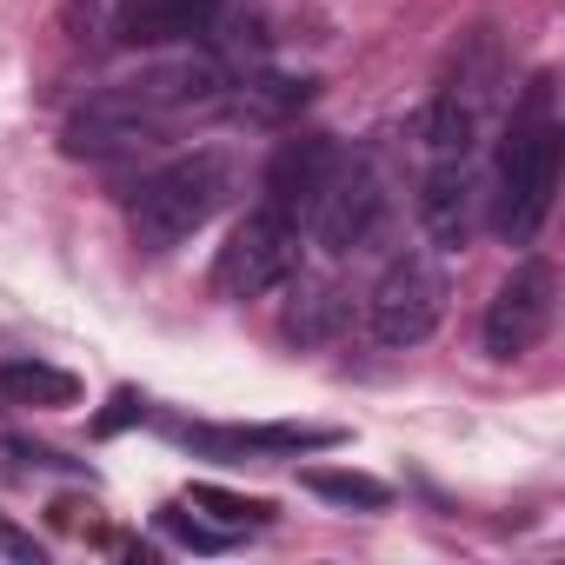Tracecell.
<instances>
[{"mask_svg": "<svg viewBox=\"0 0 565 565\" xmlns=\"http://www.w3.org/2000/svg\"><path fill=\"white\" fill-rule=\"evenodd\" d=\"M173 439L193 459H300V452L340 446L347 433L340 426H206V419H186V426H173Z\"/></svg>", "mask_w": 565, "mask_h": 565, "instance_id": "9c48e42d", "label": "cell"}, {"mask_svg": "<svg viewBox=\"0 0 565 565\" xmlns=\"http://www.w3.org/2000/svg\"><path fill=\"white\" fill-rule=\"evenodd\" d=\"M220 21V0H120L114 34L127 47H180Z\"/></svg>", "mask_w": 565, "mask_h": 565, "instance_id": "7c38bea8", "label": "cell"}, {"mask_svg": "<svg viewBox=\"0 0 565 565\" xmlns=\"http://www.w3.org/2000/svg\"><path fill=\"white\" fill-rule=\"evenodd\" d=\"M340 160H347V153H340V140H327V134L279 140V153L266 160V180H259V206H273V213H287V220L307 226V213H313V200L327 193V180H333Z\"/></svg>", "mask_w": 565, "mask_h": 565, "instance_id": "30bf717a", "label": "cell"}, {"mask_svg": "<svg viewBox=\"0 0 565 565\" xmlns=\"http://www.w3.org/2000/svg\"><path fill=\"white\" fill-rule=\"evenodd\" d=\"M353 320V300L340 294V287H307L294 294V307H287V340H300V347H320V340H333L340 327Z\"/></svg>", "mask_w": 565, "mask_h": 565, "instance_id": "9a60e30c", "label": "cell"}, {"mask_svg": "<svg viewBox=\"0 0 565 565\" xmlns=\"http://www.w3.org/2000/svg\"><path fill=\"white\" fill-rule=\"evenodd\" d=\"M552 313H558V273L552 259H519L505 279H499V294L486 300V360H519L532 353L545 333H552Z\"/></svg>", "mask_w": 565, "mask_h": 565, "instance_id": "ba28073f", "label": "cell"}, {"mask_svg": "<svg viewBox=\"0 0 565 565\" xmlns=\"http://www.w3.org/2000/svg\"><path fill=\"white\" fill-rule=\"evenodd\" d=\"M239 186V160L226 147H193L180 160H167L160 173H147L134 186V206H127V226H134V246L140 253H173L186 246Z\"/></svg>", "mask_w": 565, "mask_h": 565, "instance_id": "3957f363", "label": "cell"}, {"mask_svg": "<svg viewBox=\"0 0 565 565\" xmlns=\"http://www.w3.org/2000/svg\"><path fill=\"white\" fill-rule=\"evenodd\" d=\"M140 419H147V393L120 386V393L107 399V413L94 419V433H100V439H114V433H127V426H140Z\"/></svg>", "mask_w": 565, "mask_h": 565, "instance_id": "ac0fdd59", "label": "cell"}, {"mask_svg": "<svg viewBox=\"0 0 565 565\" xmlns=\"http://www.w3.org/2000/svg\"><path fill=\"white\" fill-rule=\"evenodd\" d=\"M8 452H14V459H28V466H41V472H74V479H94V472H87L81 459L54 452V446H41V439H21V433L8 439Z\"/></svg>", "mask_w": 565, "mask_h": 565, "instance_id": "d6986e66", "label": "cell"}, {"mask_svg": "<svg viewBox=\"0 0 565 565\" xmlns=\"http://www.w3.org/2000/svg\"><path fill=\"white\" fill-rule=\"evenodd\" d=\"M0 558H14V565H41V558H47V545H41L34 532H21L8 512H0Z\"/></svg>", "mask_w": 565, "mask_h": 565, "instance_id": "ffe728a7", "label": "cell"}, {"mask_svg": "<svg viewBox=\"0 0 565 565\" xmlns=\"http://www.w3.org/2000/svg\"><path fill=\"white\" fill-rule=\"evenodd\" d=\"M186 505H200L206 519H220V525H233V532H259V525H273V519H279V505H273V499L226 492V486H193V492H186Z\"/></svg>", "mask_w": 565, "mask_h": 565, "instance_id": "e0dca14e", "label": "cell"}, {"mask_svg": "<svg viewBox=\"0 0 565 565\" xmlns=\"http://www.w3.org/2000/svg\"><path fill=\"white\" fill-rule=\"evenodd\" d=\"M505 100V47L492 28H472L459 34L439 87H433V107H426V147L433 153H472L486 120L499 114Z\"/></svg>", "mask_w": 565, "mask_h": 565, "instance_id": "277c9868", "label": "cell"}, {"mask_svg": "<svg viewBox=\"0 0 565 565\" xmlns=\"http://www.w3.org/2000/svg\"><path fill=\"white\" fill-rule=\"evenodd\" d=\"M294 273H300V220L253 206L226 233V246L213 253V294L220 300H259L273 287H287Z\"/></svg>", "mask_w": 565, "mask_h": 565, "instance_id": "5b68a950", "label": "cell"}, {"mask_svg": "<svg viewBox=\"0 0 565 565\" xmlns=\"http://www.w3.org/2000/svg\"><path fill=\"white\" fill-rule=\"evenodd\" d=\"M0 399H8V406L61 413V406L81 399V380L67 366H47V360H0Z\"/></svg>", "mask_w": 565, "mask_h": 565, "instance_id": "4fadbf2b", "label": "cell"}, {"mask_svg": "<svg viewBox=\"0 0 565 565\" xmlns=\"http://www.w3.org/2000/svg\"><path fill=\"white\" fill-rule=\"evenodd\" d=\"M419 226L433 233V246H466L479 226V173L472 153H433L426 180H419Z\"/></svg>", "mask_w": 565, "mask_h": 565, "instance_id": "8fae6325", "label": "cell"}, {"mask_svg": "<svg viewBox=\"0 0 565 565\" xmlns=\"http://www.w3.org/2000/svg\"><path fill=\"white\" fill-rule=\"evenodd\" d=\"M226 94V67L213 61H173V67H147L134 81L100 87L74 120H67V153L74 160H114L134 147H153L180 114L213 107Z\"/></svg>", "mask_w": 565, "mask_h": 565, "instance_id": "6da1fadb", "label": "cell"}, {"mask_svg": "<svg viewBox=\"0 0 565 565\" xmlns=\"http://www.w3.org/2000/svg\"><path fill=\"white\" fill-rule=\"evenodd\" d=\"M446 294H452V279L446 266L426 253V246H406L380 279H373V294H366V327L380 347H419L439 320H446Z\"/></svg>", "mask_w": 565, "mask_h": 565, "instance_id": "8992f818", "label": "cell"}, {"mask_svg": "<svg viewBox=\"0 0 565 565\" xmlns=\"http://www.w3.org/2000/svg\"><path fill=\"white\" fill-rule=\"evenodd\" d=\"M153 519H160V532H167L180 552H206V558H213V552H233V545L246 539V532H233V525H220V519H200L186 499H180V505H160Z\"/></svg>", "mask_w": 565, "mask_h": 565, "instance_id": "2e32d148", "label": "cell"}, {"mask_svg": "<svg viewBox=\"0 0 565 565\" xmlns=\"http://www.w3.org/2000/svg\"><path fill=\"white\" fill-rule=\"evenodd\" d=\"M386 213H393V193H386L380 167H373V160H340L333 180H327V193H320L313 213H307V233H313L320 253L347 259V253H360V246L380 239Z\"/></svg>", "mask_w": 565, "mask_h": 565, "instance_id": "52a82bcc", "label": "cell"}, {"mask_svg": "<svg viewBox=\"0 0 565 565\" xmlns=\"http://www.w3.org/2000/svg\"><path fill=\"white\" fill-rule=\"evenodd\" d=\"M300 486H307L313 499L340 505V512H386V505H393V486L373 479V472H353V466H307Z\"/></svg>", "mask_w": 565, "mask_h": 565, "instance_id": "5bb4252c", "label": "cell"}, {"mask_svg": "<svg viewBox=\"0 0 565 565\" xmlns=\"http://www.w3.org/2000/svg\"><path fill=\"white\" fill-rule=\"evenodd\" d=\"M558 160H565V127L552 114V74H539L519 94L499 160H492V233L499 239H512V246L539 239L552 193H558Z\"/></svg>", "mask_w": 565, "mask_h": 565, "instance_id": "7a4b0ae2", "label": "cell"}]
</instances>
